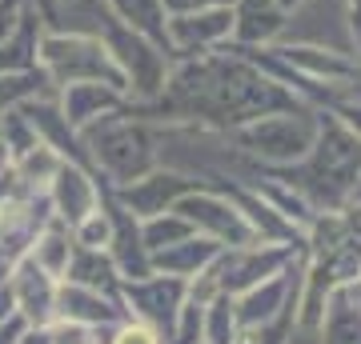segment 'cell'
<instances>
[{
  "label": "cell",
  "mask_w": 361,
  "mask_h": 344,
  "mask_svg": "<svg viewBox=\"0 0 361 344\" xmlns=\"http://www.w3.org/2000/svg\"><path fill=\"white\" fill-rule=\"evenodd\" d=\"M13 165H16V156H13V148L0 141V177H8L13 172Z\"/></svg>",
  "instance_id": "37"
},
{
  "label": "cell",
  "mask_w": 361,
  "mask_h": 344,
  "mask_svg": "<svg viewBox=\"0 0 361 344\" xmlns=\"http://www.w3.org/2000/svg\"><path fill=\"white\" fill-rule=\"evenodd\" d=\"M169 40L173 52L193 56V52H209L233 40V4L229 8H205V13H185V16H169Z\"/></svg>",
  "instance_id": "13"
},
{
  "label": "cell",
  "mask_w": 361,
  "mask_h": 344,
  "mask_svg": "<svg viewBox=\"0 0 361 344\" xmlns=\"http://www.w3.org/2000/svg\"><path fill=\"white\" fill-rule=\"evenodd\" d=\"M109 8L121 25L145 37L153 49H161L169 60H177L173 52V40H169V13H165V0H109Z\"/></svg>",
  "instance_id": "18"
},
{
  "label": "cell",
  "mask_w": 361,
  "mask_h": 344,
  "mask_svg": "<svg viewBox=\"0 0 361 344\" xmlns=\"http://www.w3.org/2000/svg\"><path fill=\"white\" fill-rule=\"evenodd\" d=\"M56 317L61 320H77V324H89V329L129 320L116 296L97 293V288H85V284H73V281H56Z\"/></svg>",
  "instance_id": "15"
},
{
  "label": "cell",
  "mask_w": 361,
  "mask_h": 344,
  "mask_svg": "<svg viewBox=\"0 0 361 344\" xmlns=\"http://www.w3.org/2000/svg\"><path fill=\"white\" fill-rule=\"evenodd\" d=\"M221 248H225V244H217V241H209V236H201V232H193V236H185V241L165 244V248L149 253V268L161 272V276L193 281L197 272H205V268L213 265V256H217Z\"/></svg>",
  "instance_id": "17"
},
{
  "label": "cell",
  "mask_w": 361,
  "mask_h": 344,
  "mask_svg": "<svg viewBox=\"0 0 361 344\" xmlns=\"http://www.w3.org/2000/svg\"><path fill=\"white\" fill-rule=\"evenodd\" d=\"M52 220V204L49 192H13L8 200H0V253L8 260H20V256L32 248L37 232Z\"/></svg>",
  "instance_id": "10"
},
{
  "label": "cell",
  "mask_w": 361,
  "mask_h": 344,
  "mask_svg": "<svg viewBox=\"0 0 361 344\" xmlns=\"http://www.w3.org/2000/svg\"><path fill=\"white\" fill-rule=\"evenodd\" d=\"M80 141L89 148V160H92V172L104 180V184H133L141 180L145 172H153L161 165V125H149V120H137L129 116L125 108L121 113H109L101 120H92Z\"/></svg>",
  "instance_id": "3"
},
{
  "label": "cell",
  "mask_w": 361,
  "mask_h": 344,
  "mask_svg": "<svg viewBox=\"0 0 361 344\" xmlns=\"http://www.w3.org/2000/svg\"><path fill=\"white\" fill-rule=\"evenodd\" d=\"M40 32H44V20H40L32 8H25L20 25L0 40V72H25V68H37V52H40Z\"/></svg>",
  "instance_id": "20"
},
{
  "label": "cell",
  "mask_w": 361,
  "mask_h": 344,
  "mask_svg": "<svg viewBox=\"0 0 361 344\" xmlns=\"http://www.w3.org/2000/svg\"><path fill=\"white\" fill-rule=\"evenodd\" d=\"M253 168L289 184L293 192H301L317 212H337L361 172V141L341 120H334L329 113L317 108V141H313L310 156L281 168H265V165H253Z\"/></svg>",
  "instance_id": "2"
},
{
  "label": "cell",
  "mask_w": 361,
  "mask_h": 344,
  "mask_svg": "<svg viewBox=\"0 0 361 344\" xmlns=\"http://www.w3.org/2000/svg\"><path fill=\"white\" fill-rule=\"evenodd\" d=\"M8 284H13L16 312L32 329H49L52 320H56V276H49L32 256H20L8 268Z\"/></svg>",
  "instance_id": "11"
},
{
  "label": "cell",
  "mask_w": 361,
  "mask_h": 344,
  "mask_svg": "<svg viewBox=\"0 0 361 344\" xmlns=\"http://www.w3.org/2000/svg\"><path fill=\"white\" fill-rule=\"evenodd\" d=\"M289 16L277 0H233V40L237 44H273L289 28Z\"/></svg>",
  "instance_id": "16"
},
{
  "label": "cell",
  "mask_w": 361,
  "mask_h": 344,
  "mask_svg": "<svg viewBox=\"0 0 361 344\" xmlns=\"http://www.w3.org/2000/svg\"><path fill=\"white\" fill-rule=\"evenodd\" d=\"M317 329H322V344H361V308L349 300L345 284H337L325 296V312Z\"/></svg>",
  "instance_id": "21"
},
{
  "label": "cell",
  "mask_w": 361,
  "mask_h": 344,
  "mask_svg": "<svg viewBox=\"0 0 361 344\" xmlns=\"http://www.w3.org/2000/svg\"><path fill=\"white\" fill-rule=\"evenodd\" d=\"M8 268H13V260H8V256L0 253V284L8 281Z\"/></svg>",
  "instance_id": "39"
},
{
  "label": "cell",
  "mask_w": 361,
  "mask_h": 344,
  "mask_svg": "<svg viewBox=\"0 0 361 344\" xmlns=\"http://www.w3.org/2000/svg\"><path fill=\"white\" fill-rule=\"evenodd\" d=\"M109 344H165V340L141 320H121L113 329V336H109Z\"/></svg>",
  "instance_id": "31"
},
{
  "label": "cell",
  "mask_w": 361,
  "mask_h": 344,
  "mask_svg": "<svg viewBox=\"0 0 361 344\" xmlns=\"http://www.w3.org/2000/svg\"><path fill=\"white\" fill-rule=\"evenodd\" d=\"M44 192H49L52 217L65 220L68 229H77L80 220L89 217V212H97V204H101V184H97V177H92L89 168L68 165V160H61L56 177L49 180Z\"/></svg>",
  "instance_id": "12"
},
{
  "label": "cell",
  "mask_w": 361,
  "mask_h": 344,
  "mask_svg": "<svg viewBox=\"0 0 361 344\" xmlns=\"http://www.w3.org/2000/svg\"><path fill=\"white\" fill-rule=\"evenodd\" d=\"M269 52L277 60H285L293 72L301 77H310L313 84H322V89H334V92H345L353 84H361V60L345 56V52H334V49H322V44H285V40H273Z\"/></svg>",
  "instance_id": "8"
},
{
  "label": "cell",
  "mask_w": 361,
  "mask_h": 344,
  "mask_svg": "<svg viewBox=\"0 0 361 344\" xmlns=\"http://www.w3.org/2000/svg\"><path fill=\"white\" fill-rule=\"evenodd\" d=\"M16 312V300H13V284L4 281L0 284V320H8Z\"/></svg>",
  "instance_id": "36"
},
{
  "label": "cell",
  "mask_w": 361,
  "mask_h": 344,
  "mask_svg": "<svg viewBox=\"0 0 361 344\" xmlns=\"http://www.w3.org/2000/svg\"><path fill=\"white\" fill-rule=\"evenodd\" d=\"M233 0H165L169 16H185V13H205V8H229Z\"/></svg>",
  "instance_id": "32"
},
{
  "label": "cell",
  "mask_w": 361,
  "mask_h": 344,
  "mask_svg": "<svg viewBox=\"0 0 361 344\" xmlns=\"http://www.w3.org/2000/svg\"><path fill=\"white\" fill-rule=\"evenodd\" d=\"M313 108L297 92L265 77L261 68L237 56L229 40L209 52H193L173 60L165 89L145 104H125V113L161 128H205V132H229L269 113H301Z\"/></svg>",
  "instance_id": "1"
},
{
  "label": "cell",
  "mask_w": 361,
  "mask_h": 344,
  "mask_svg": "<svg viewBox=\"0 0 361 344\" xmlns=\"http://www.w3.org/2000/svg\"><path fill=\"white\" fill-rule=\"evenodd\" d=\"M28 329H32V324H28V320L20 317V312H13L8 320H0V344H16Z\"/></svg>",
  "instance_id": "34"
},
{
  "label": "cell",
  "mask_w": 361,
  "mask_h": 344,
  "mask_svg": "<svg viewBox=\"0 0 361 344\" xmlns=\"http://www.w3.org/2000/svg\"><path fill=\"white\" fill-rule=\"evenodd\" d=\"M205 180H197V177H185V172H173V168L165 165H157L153 172H145L141 180H133V184H121V189H113V196L125 208H129L137 220H149V217H161V212H169L173 204L185 196V192H193L201 189Z\"/></svg>",
  "instance_id": "9"
},
{
  "label": "cell",
  "mask_w": 361,
  "mask_h": 344,
  "mask_svg": "<svg viewBox=\"0 0 361 344\" xmlns=\"http://www.w3.org/2000/svg\"><path fill=\"white\" fill-rule=\"evenodd\" d=\"M37 96H56V84L49 80L44 68H25V72H0V116Z\"/></svg>",
  "instance_id": "23"
},
{
  "label": "cell",
  "mask_w": 361,
  "mask_h": 344,
  "mask_svg": "<svg viewBox=\"0 0 361 344\" xmlns=\"http://www.w3.org/2000/svg\"><path fill=\"white\" fill-rule=\"evenodd\" d=\"M322 113H329L334 120H341V125H345L349 132L361 141V101H349V96H341V92H337L334 101L322 104Z\"/></svg>",
  "instance_id": "29"
},
{
  "label": "cell",
  "mask_w": 361,
  "mask_h": 344,
  "mask_svg": "<svg viewBox=\"0 0 361 344\" xmlns=\"http://www.w3.org/2000/svg\"><path fill=\"white\" fill-rule=\"evenodd\" d=\"M277 4H281L285 13H293V8H297V4H301V0H277Z\"/></svg>",
  "instance_id": "40"
},
{
  "label": "cell",
  "mask_w": 361,
  "mask_h": 344,
  "mask_svg": "<svg viewBox=\"0 0 361 344\" xmlns=\"http://www.w3.org/2000/svg\"><path fill=\"white\" fill-rule=\"evenodd\" d=\"M16 344H52V340H49V329H28Z\"/></svg>",
  "instance_id": "38"
},
{
  "label": "cell",
  "mask_w": 361,
  "mask_h": 344,
  "mask_svg": "<svg viewBox=\"0 0 361 344\" xmlns=\"http://www.w3.org/2000/svg\"><path fill=\"white\" fill-rule=\"evenodd\" d=\"M61 281H73V284H85V288L116 296L121 272H116L113 256L104 253V248H80V244H73V256H68V268Z\"/></svg>",
  "instance_id": "19"
},
{
  "label": "cell",
  "mask_w": 361,
  "mask_h": 344,
  "mask_svg": "<svg viewBox=\"0 0 361 344\" xmlns=\"http://www.w3.org/2000/svg\"><path fill=\"white\" fill-rule=\"evenodd\" d=\"M173 212H180V217L189 220L193 232H201V236H209V241L225 244V248H245V244H257L253 229H249L245 217L237 212V204H233L229 196H221L217 189H209V184L185 192V196L173 204Z\"/></svg>",
  "instance_id": "7"
},
{
  "label": "cell",
  "mask_w": 361,
  "mask_h": 344,
  "mask_svg": "<svg viewBox=\"0 0 361 344\" xmlns=\"http://www.w3.org/2000/svg\"><path fill=\"white\" fill-rule=\"evenodd\" d=\"M56 168H61V156H56L49 144L40 141L37 148H28L25 156H16L13 172H16V180H20V189L44 192V189H49V180L56 177Z\"/></svg>",
  "instance_id": "24"
},
{
  "label": "cell",
  "mask_w": 361,
  "mask_h": 344,
  "mask_svg": "<svg viewBox=\"0 0 361 344\" xmlns=\"http://www.w3.org/2000/svg\"><path fill=\"white\" fill-rule=\"evenodd\" d=\"M185 236H193V224L180 217V212H161V217H149L141 220V244L149 248V253H157V248H165V244H177L185 241Z\"/></svg>",
  "instance_id": "26"
},
{
  "label": "cell",
  "mask_w": 361,
  "mask_h": 344,
  "mask_svg": "<svg viewBox=\"0 0 361 344\" xmlns=\"http://www.w3.org/2000/svg\"><path fill=\"white\" fill-rule=\"evenodd\" d=\"M241 329H237V312H233V296L217 293L205 305V320H201V344H237Z\"/></svg>",
  "instance_id": "25"
},
{
  "label": "cell",
  "mask_w": 361,
  "mask_h": 344,
  "mask_svg": "<svg viewBox=\"0 0 361 344\" xmlns=\"http://www.w3.org/2000/svg\"><path fill=\"white\" fill-rule=\"evenodd\" d=\"M225 136L265 168L297 165L301 156H310L313 141H317V108L257 116V120H249V125L229 128Z\"/></svg>",
  "instance_id": "5"
},
{
  "label": "cell",
  "mask_w": 361,
  "mask_h": 344,
  "mask_svg": "<svg viewBox=\"0 0 361 344\" xmlns=\"http://www.w3.org/2000/svg\"><path fill=\"white\" fill-rule=\"evenodd\" d=\"M40 68L49 72V80L61 84H77V80H97V84H113L125 92V72L116 68L113 52L104 49L89 32H68V28H44L40 32ZM129 96V92H125Z\"/></svg>",
  "instance_id": "4"
},
{
  "label": "cell",
  "mask_w": 361,
  "mask_h": 344,
  "mask_svg": "<svg viewBox=\"0 0 361 344\" xmlns=\"http://www.w3.org/2000/svg\"><path fill=\"white\" fill-rule=\"evenodd\" d=\"M49 340L52 344H97V332L89 324H77V320H52L49 324Z\"/></svg>",
  "instance_id": "30"
},
{
  "label": "cell",
  "mask_w": 361,
  "mask_h": 344,
  "mask_svg": "<svg viewBox=\"0 0 361 344\" xmlns=\"http://www.w3.org/2000/svg\"><path fill=\"white\" fill-rule=\"evenodd\" d=\"M73 244H80V248H109V212L101 204H97V212H89L73 229Z\"/></svg>",
  "instance_id": "28"
},
{
  "label": "cell",
  "mask_w": 361,
  "mask_h": 344,
  "mask_svg": "<svg viewBox=\"0 0 361 344\" xmlns=\"http://www.w3.org/2000/svg\"><path fill=\"white\" fill-rule=\"evenodd\" d=\"M116 300H121V308H125V317L149 324V329L169 344L173 340V329H177L180 305L189 300V281L149 272V276H141V281H121L116 284Z\"/></svg>",
  "instance_id": "6"
},
{
  "label": "cell",
  "mask_w": 361,
  "mask_h": 344,
  "mask_svg": "<svg viewBox=\"0 0 361 344\" xmlns=\"http://www.w3.org/2000/svg\"><path fill=\"white\" fill-rule=\"evenodd\" d=\"M25 4L40 16V20H44V28L52 25V16H56V0H25Z\"/></svg>",
  "instance_id": "35"
},
{
  "label": "cell",
  "mask_w": 361,
  "mask_h": 344,
  "mask_svg": "<svg viewBox=\"0 0 361 344\" xmlns=\"http://www.w3.org/2000/svg\"><path fill=\"white\" fill-rule=\"evenodd\" d=\"M0 141L13 148V156H25L28 148H37V144H40L37 128H32V120L25 116V108H20V104L0 116Z\"/></svg>",
  "instance_id": "27"
},
{
  "label": "cell",
  "mask_w": 361,
  "mask_h": 344,
  "mask_svg": "<svg viewBox=\"0 0 361 344\" xmlns=\"http://www.w3.org/2000/svg\"><path fill=\"white\" fill-rule=\"evenodd\" d=\"M25 256H32L49 276H65V268H68V256H73V229H68L65 220H56L52 217L44 229L37 232V241H32V248H28Z\"/></svg>",
  "instance_id": "22"
},
{
  "label": "cell",
  "mask_w": 361,
  "mask_h": 344,
  "mask_svg": "<svg viewBox=\"0 0 361 344\" xmlns=\"http://www.w3.org/2000/svg\"><path fill=\"white\" fill-rule=\"evenodd\" d=\"M125 104H129L125 92L113 84H97V80H77V84L56 89V108L68 120V128H77V132H85L92 120H101L109 113H121Z\"/></svg>",
  "instance_id": "14"
},
{
  "label": "cell",
  "mask_w": 361,
  "mask_h": 344,
  "mask_svg": "<svg viewBox=\"0 0 361 344\" xmlns=\"http://www.w3.org/2000/svg\"><path fill=\"white\" fill-rule=\"evenodd\" d=\"M25 0H0V40L8 37L16 25H20V16H25Z\"/></svg>",
  "instance_id": "33"
}]
</instances>
